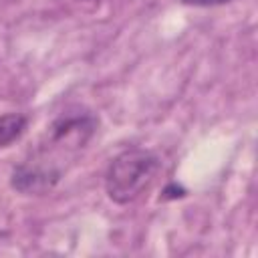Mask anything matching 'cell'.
<instances>
[{"label": "cell", "mask_w": 258, "mask_h": 258, "mask_svg": "<svg viewBox=\"0 0 258 258\" xmlns=\"http://www.w3.org/2000/svg\"><path fill=\"white\" fill-rule=\"evenodd\" d=\"M183 4H189V6H216V4H224V2H230V0H181Z\"/></svg>", "instance_id": "obj_4"}, {"label": "cell", "mask_w": 258, "mask_h": 258, "mask_svg": "<svg viewBox=\"0 0 258 258\" xmlns=\"http://www.w3.org/2000/svg\"><path fill=\"white\" fill-rule=\"evenodd\" d=\"M161 161L155 153L145 149H127L119 153L105 175V189L115 204L135 202L155 179Z\"/></svg>", "instance_id": "obj_1"}, {"label": "cell", "mask_w": 258, "mask_h": 258, "mask_svg": "<svg viewBox=\"0 0 258 258\" xmlns=\"http://www.w3.org/2000/svg\"><path fill=\"white\" fill-rule=\"evenodd\" d=\"M81 2H99V0H81Z\"/></svg>", "instance_id": "obj_5"}, {"label": "cell", "mask_w": 258, "mask_h": 258, "mask_svg": "<svg viewBox=\"0 0 258 258\" xmlns=\"http://www.w3.org/2000/svg\"><path fill=\"white\" fill-rule=\"evenodd\" d=\"M60 177H62L60 169L32 157V159L22 161L20 165L14 167L10 183L16 191L32 196V194H44V191L52 189Z\"/></svg>", "instance_id": "obj_2"}, {"label": "cell", "mask_w": 258, "mask_h": 258, "mask_svg": "<svg viewBox=\"0 0 258 258\" xmlns=\"http://www.w3.org/2000/svg\"><path fill=\"white\" fill-rule=\"evenodd\" d=\"M28 119L20 113H6L0 117V149L18 139L26 129Z\"/></svg>", "instance_id": "obj_3"}]
</instances>
